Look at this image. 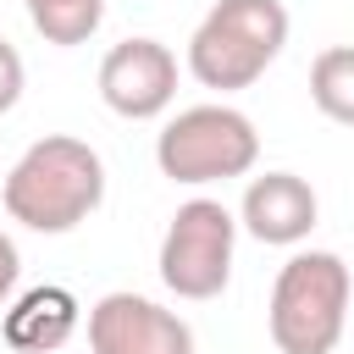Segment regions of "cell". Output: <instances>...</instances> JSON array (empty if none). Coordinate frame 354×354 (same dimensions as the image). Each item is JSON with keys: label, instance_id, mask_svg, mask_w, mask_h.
Masks as SVG:
<instances>
[{"label": "cell", "instance_id": "1", "mask_svg": "<svg viewBox=\"0 0 354 354\" xmlns=\"http://www.w3.org/2000/svg\"><path fill=\"white\" fill-rule=\"evenodd\" d=\"M0 199H6V216L22 221L28 232H50V238L72 232L105 199V160L88 138L44 133L0 177Z\"/></svg>", "mask_w": 354, "mask_h": 354}, {"label": "cell", "instance_id": "2", "mask_svg": "<svg viewBox=\"0 0 354 354\" xmlns=\"http://www.w3.org/2000/svg\"><path fill=\"white\" fill-rule=\"evenodd\" d=\"M348 299H354V277H348L343 254L299 249L277 271L271 310H266L277 354H332L348 326Z\"/></svg>", "mask_w": 354, "mask_h": 354}, {"label": "cell", "instance_id": "3", "mask_svg": "<svg viewBox=\"0 0 354 354\" xmlns=\"http://www.w3.org/2000/svg\"><path fill=\"white\" fill-rule=\"evenodd\" d=\"M282 44H288L282 0H216L188 39V72L205 88L232 94V88H249L254 77H266V66L282 55Z\"/></svg>", "mask_w": 354, "mask_h": 354}, {"label": "cell", "instance_id": "4", "mask_svg": "<svg viewBox=\"0 0 354 354\" xmlns=\"http://www.w3.org/2000/svg\"><path fill=\"white\" fill-rule=\"evenodd\" d=\"M254 160H260V133L232 105H188L155 138L160 177L188 183V188L243 177V171H254Z\"/></svg>", "mask_w": 354, "mask_h": 354}, {"label": "cell", "instance_id": "5", "mask_svg": "<svg viewBox=\"0 0 354 354\" xmlns=\"http://www.w3.org/2000/svg\"><path fill=\"white\" fill-rule=\"evenodd\" d=\"M232 249H238V216L221 199H188L166 221L160 238V282L177 299H216L232 277Z\"/></svg>", "mask_w": 354, "mask_h": 354}, {"label": "cell", "instance_id": "6", "mask_svg": "<svg viewBox=\"0 0 354 354\" xmlns=\"http://www.w3.org/2000/svg\"><path fill=\"white\" fill-rule=\"evenodd\" d=\"M100 100L122 122H155L177 100V55L160 39H122L100 61Z\"/></svg>", "mask_w": 354, "mask_h": 354}, {"label": "cell", "instance_id": "7", "mask_svg": "<svg viewBox=\"0 0 354 354\" xmlns=\"http://www.w3.org/2000/svg\"><path fill=\"white\" fill-rule=\"evenodd\" d=\"M88 348L94 354H194V326L144 293H105L88 310Z\"/></svg>", "mask_w": 354, "mask_h": 354}, {"label": "cell", "instance_id": "8", "mask_svg": "<svg viewBox=\"0 0 354 354\" xmlns=\"http://www.w3.org/2000/svg\"><path fill=\"white\" fill-rule=\"evenodd\" d=\"M315 216H321V199L315 188L299 177V171H266V177H249L243 188V205H238V227L260 243H277V249H293L315 232Z\"/></svg>", "mask_w": 354, "mask_h": 354}, {"label": "cell", "instance_id": "9", "mask_svg": "<svg viewBox=\"0 0 354 354\" xmlns=\"http://www.w3.org/2000/svg\"><path fill=\"white\" fill-rule=\"evenodd\" d=\"M83 321V304L72 288L61 282H44V288H28L17 293L6 310H0V337L11 354H55Z\"/></svg>", "mask_w": 354, "mask_h": 354}, {"label": "cell", "instance_id": "10", "mask_svg": "<svg viewBox=\"0 0 354 354\" xmlns=\"http://www.w3.org/2000/svg\"><path fill=\"white\" fill-rule=\"evenodd\" d=\"M310 100L326 122L354 127V44H326L310 61Z\"/></svg>", "mask_w": 354, "mask_h": 354}, {"label": "cell", "instance_id": "11", "mask_svg": "<svg viewBox=\"0 0 354 354\" xmlns=\"http://www.w3.org/2000/svg\"><path fill=\"white\" fill-rule=\"evenodd\" d=\"M22 11L33 22V33L44 44H61V50L88 44L105 22V0H22Z\"/></svg>", "mask_w": 354, "mask_h": 354}, {"label": "cell", "instance_id": "12", "mask_svg": "<svg viewBox=\"0 0 354 354\" xmlns=\"http://www.w3.org/2000/svg\"><path fill=\"white\" fill-rule=\"evenodd\" d=\"M22 83H28V72H22V55H17V44H6L0 39V116L22 100Z\"/></svg>", "mask_w": 354, "mask_h": 354}, {"label": "cell", "instance_id": "13", "mask_svg": "<svg viewBox=\"0 0 354 354\" xmlns=\"http://www.w3.org/2000/svg\"><path fill=\"white\" fill-rule=\"evenodd\" d=\"M17 277H22V254H17L11 232H0V310L11 304V293H17Z\"/></svg>", "mask_w": 354, "mask_h": 354}]
</instances>
